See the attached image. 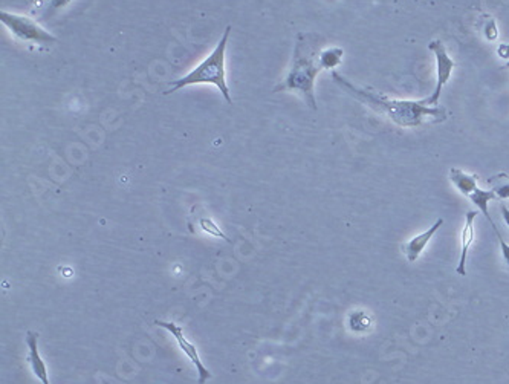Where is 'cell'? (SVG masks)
Here are the masks:
<instances>
[{
    "label": "cell",
    "instance_id": "obj_3",
    "mask_svg": "<svg viewBox=\"0 0 509 384\" xmlns=\"http://www.w3.org/2000/svg\"><path fill=\"white\" fill-rule=\"evenodd\" d=\"M230 32L231 26H226L222 39L219 40L217 46L213 50L208 56H206L201 63H199L195 70H191L187 75L177 78L175 81H170L171 89L165 91L164 95H171L177 92L179 89H184L187 86H195V85H213L216 86L220 94H222L224 100L232 105L231 94L228 83H226V66H225V57H226V46H228L230 40Z\"/></svg>",
    "mask_w": 509,
    "mask_h": 384
},
{
    "label": "cell",
    "instance_id": "obj_10",
    "mask_svg": "<svg viewBox=\"0 0 509 384\" xmlns=\"http://www.w3.org/2000/svg\"><path fill=\"white\" fill-rule=\"evenodd\" d=\"M468 198H470L471 202H473L474 205H477V209L481 211V213L485 215L486 221L491 224V227H492V230H494V233H495V236H500L501 233H500V230H499L497 225H495V222L492 221L491 213H490V205H488V204H490L491 201L497 200V196H495L494 191H492V190L477 189L476 191H474V193H471V195L468 196Z\"/></svg>",
    "mask_w": 509,
    "mask_h": 384
},
{
    "label": "cell",
    "instance_id": "obj_2",
    "mask_svg": "<svg viewBox=\"0 0 509 384\" xmlns=\"http://www.w3.org/2000/svg\"><path fill=\"white\" fill-rule=\"evenodd\" d=\"M325 42L326 40L318 34H299L295 40L291 67L285 78L274 87V92H299L305 98L309 109L316 111L315 80L323 71L320 54Z\"/></svg>",
    "mask_w": 509,
    "mask_h": 384
},
{
    "label": "cell",
    "instance_id": "obj_9",
    "mask_svg": "<svg viewBox=\"0 0 509 384\" xmlns=\"http://www.w3.org/2000/svg\"><path fill=\"white\" fill-rule=\"evenodd\" d=\"M26 345L28 349H30V355H28V361H30L31 369L34 375L41 381V384H50V378H47V370L45 361L41 360V356L39 354L37 349V335L34 332H28L26 334Z\"/></svg>",
    "mask_w": 509,
    "mask_h": 384
},
{
    "label": "cell",
    "instance_id": "obj_1",
    "mask_svg": "<svg viewBox=\"0 0 509 384\" xmlns=\"http://www.w3.org/2000/svg\"><path fill=\"white\" fill-rule=\"evenodd\" d=\"M332 78L340 89L349 94L350 97L358 100L362 105L369 106L371 111L381 114L395 122L396 126L404 129L422 126L425 118H431L436 122H444L446 120V109L442 106H426L425 100L410 101V100H395L387 95L373 91V89H364L355 86L341 74L332 71Z\"/></svg>",
    "mask_w": 509,
    "mask_h": 384
},
{
    "label": "cell",
    "instance_id": "obj_20",
    "mask_svg": "<svg viewBox=\"0 0 509 384\" xmlns=\"http://www.w3.org/2000/svg\"><path fill=\"white\" fill-rule=\"evenodd\" d=\"M500 210H501V216H503V221H505V224L508 225V228H509V209L506 207L505 204H501L500 205Z\"/></svg>",
    "mask_w": 509,
    "mask_h": 384
},
{
    "label": "cell",
    "instance_id": "obj_15",
    "mask_svg": "<svg viewBox=\"0 0 509 384\" xmlns=\"http://www.w3.org/2000/svg\"><path fill=\"white\" fill-rule=\"evenodd\" d=\"M199 225H201V228H202L205 233H208V235L215 236V237L224 239V241H228V237H226V235H224L222 230H220V228L217 227V225L215 224V221H211L210 217H202L201 221H199Z\"/></svg>",
    "mask_w": 509,
    "mask_h": 384
},
{
    "label": "cell",
    "instance_id": "obj_13",
    "mask_svg": "<svg viewBox=\"0 0 509 384\" xmlns=\"http://www.w3.org/2000/svg\"><path fill=\"white\" fill-rule=\"evenodd\" d=\"M371 325H373V320L364 311H355L349 315V326L355 332L370 331Z\"/></svg>",
    "mask_w": 509,
    "mask_h": 384
},
{
    "label": "cell",
    "instance_id": "obj_19",
    "mask_svg": "<svg viewBox=\"0 0 509 384\" xmlns=\"http://www.w3.org/2000/svg\"><path fill=\"white\" fill-rule=\"evenodd\" d=\"M497 54L500 57L509 58V45H500L499 50H497Z\"/></svg>",
    "mask_w": 509,
    "mask_h": 384
},
{
    "label": "cell",
    "instance_id": "obj_17",
    "mask_svg": "<svg viewBox=\"0 0 509 384\" xmlns=\"http://www.w3.org/2000/svg\"><path fill=\"white\" fill-rule=\"evenodd\" d=\"M499 237V242H500V250H501V255H503V259H505V262L508 264V266H509V245L505 242V239H503V236H497Z\"/></svg>",
    "mask_w": 509,
    "mask_h": 384
},
{
    "label": "cell",
    "instance_id": "obj_18",
    "mask_svg": "<svg viewBox=\"0 0 509 384\" xmlns=\"http://www.w3.org/2000/svg\"><path fill=\"white\" fill-rule=\"evenodd\" d=\"M485 36H486L488 40L497 39V28H495V23L494 22L488 23V26L485 28Z\"/></svg>",
    "mask_w": 509,
    "mask_h": 384
},
{
    "label": "cell",
    "instance_id": "obj_4",
    "mask_svg": "<svg viewBox=\"0 0 509 384\" xmlns=\"http://www.w3.org/2000/svg\"><path fill=\"white\" fill-rule=\"evenodd\" d=\"M0 22L8 28V31L16 37L19 42L37 43V45H54L57 43V37L45 30L36 20L28 16L12 14V12H0Z\"/></svg>",
    "mask_w": 509,
    "mask_h": 384
},
{
    "label": "cell",
    "instance_id": "obj_16",
    "mask_svg": "<svg viewBox=\"0 0 509 384\" xmlns=\"http://www.w3.org/2000/svg\"><path fill=\"white\" fill-rule=\"evenodd\" d=\"M74 2L75 0H46V10L50 11V14H54V12L69 8Z\"/></svg>",
    "mask_w": 509,
    "mask_h": 384
},
{
    "label": "cell",
    "instance_id": "obj_7",
    "mask_svg": "<svg viewBox=\"0 0 509 384\" xmlns=\"http://www.w3.org/2000/svg\"><path fill=\"white\" fill-rule=\"evenodd\" d=\"M444 225V219L440 217L437 219V221L431 225V227L421 233V235L415 236L413 239H410V241L405 242L401 248H402V253L405 255V257H407L409 262H416V260L419 259V256L422 255V251L425 250V246L429 245V242L431 241V237L436 235V231L442 227Z\"/></svg>",
    "mask_w": 509,
    "mask_h": 384
},
{
    "label": "cell",
    "instance_id": "obj_12",
    "mask_svg": "<svg viewBox=\"0 0 509 384\" xmlns=\"http://www.w3.org/2000/svg\"><path fill=\"white\" fill-rule=\"evenodd\" d=\"M344 51L341 47H327V50H323L320 54V63L321 67L326 71H334L341 65L343 61Z\"/></svg>",
    "mask_w": 509,
    "mask_h": 384
},
{
    "label": "cell",
    "instance_id": "obj_8",
    "mask_svg": "<svg viewBox=\"0 0 509 384\" xmlns=\"http://www.w3.org/2000/svg\"><path fill=\"white\" fill-rule=\"evenodd\" d=\"M477 217V211H468L465 217V225L462 230V253H460V260L456 268L459 276H466V256L470 251V246L474 242V221Z\"/></svg>",
    "mask_w": 509,
    "mask_h": 384
},
{
    "label": "cell",
    "instance_id": "obj_21",
    "mask_svg": "<svg viewBox=\"0 0 509 384\" xmlns=\"http://www.w3.org/2000/svg\"><path fill=\"white\" fill-rule=\"evenodd\" d=\"M505 67H509V61H508V63H506V65H505Z\"/></svg>",
    "mask_w": 509,
    "mask_h": 384
},
{
    "label": "cell",
    "instance_id": "obj_14",
    "mask_svg": "<svg viewBox=\"0 0 509 384\" xmlns=\"http://www.w3.org/2000/svg\"><path fill=\"white\" fill-rule=\"evenodd\" d=\"M488 184L491 185V190L497 196V200H509V178L506 175H497L490 178Z\"/></svg>",
    "mask_w": 509,
    "mask_h": 384
},
{
    "label": "cell",
    "instance_id": "obj_5",
    "mask_svg": "<svg viewBox=\"0 0 509 384\" xmlns=\"http://www.w3.org/2000/svg\"><path fill=\"white\" fill-rule=\"evenodd\" d=\"M429 50L435 54V57H436L437 83L430 97L425 98V103H426V106H439L437 103L440 98V94H442L444 86L448 83L451 78L453 70L456 67V61L448 56L445 45L440 42V40H431V42L429 43Z\"/></svg>",
    "mask_w": 509,
    "mask_h": 384
},
{
    "label": "cell",
    "instance_id": "obj_11",
    "mask_svg": "<svg viewBox=\"0 0 509 384\" xmlns=\"http://www.w3.org/2000/svg\"><path fill=\"white\" fill-rule=\"evenodd\" d=\"M450 181L453 182L454 187H456L460 191V193H462L466 198L479 189L477 175L466 173V171L456 169V167L450 170Z\"/></svg>",
    "mask_w": 509,
    "mask_h": 384
},
{
    "label": "cell",
    "instance_id": "obj_6",
    "mask_svg": "<svg viewBox=\"0 0 509 384\" xmlns=\"http://www.w3.org/2000/svg\"><path fill=\"white\" fill-rule=\"evenodd\" d=\"M155 323H156L158 326H161V328H164V329H167L169 332H171V334L175 335V339L177 340L179 346H181V349H182V351L185 352V355L188 356L190 361L193 363V365H195V367H196V370H197V375H199V381H197V383H199V384H205L206 381H208V380L211 378V372H210V370L206 369V367L202 365L201 359H199V352H197L196 346L193 345V343H190L187 339L184 337L182 329L179 328L177 325L171 323V321H161V320H156Z\"/></svg>",
    "mask_w": 509,
    "mask_h": 384
}]
</instances>
